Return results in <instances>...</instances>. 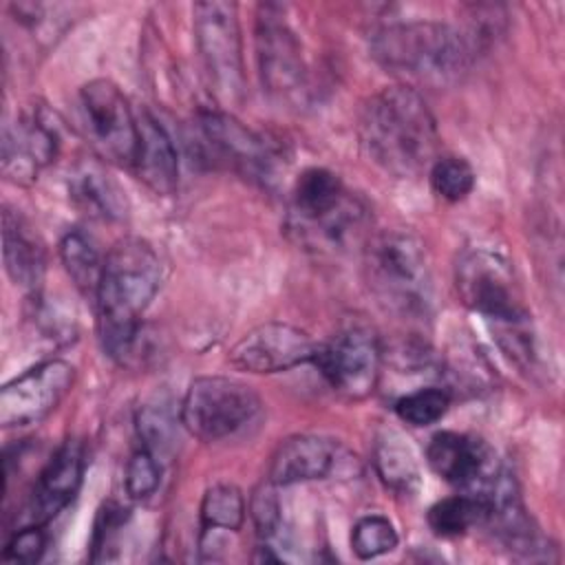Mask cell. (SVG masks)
Returning a JSON list of instances; mask_svg holds the SVG:
<instances>
[{
  "mask_svg": "<svg viewBox=\"0 0 565 565\" xmlns=\"http://www.w3.org/2000/svg\"><path fill=\"white\" fill-rule=\"evenodd\" d=\"M159 285L161 260L148 241L126 236L108 249L95 305L104 351L119 364H130L137 358L141 316L157 296Z\"/></svg>",
  "mask_w": 565,
  "mask_h": 565,
  "instance_id": "obj_1",
  "label": "cell"
},
{
  "mask_svg": "<svg viewBox=\"0 0 565 565\" xmlns=\"http://www.w3.org/2000/svg\"><path fill=\"white\" fill-rule=\"evenodd\" d=\"M369 159L395 177H415L437 159L439 132L426 99L411 86L377 90L360 115Z\"/></svg>",
  "mask_w": 565,
  "mask_h": 565,
  "instance_id": "obj_2",
  "label": "cell"
},
{
  "mask_svg": "<svg viewBox=\"0 0 565 565\" xmlns=\"http://www.w3.org/2000/svg\"><path fill=\"white\" fill-rule=\"evenodd\" d=\"M470 42L444 22H397L371 38V55L386 71L426 82L450 84L470 66Z\"/></svg>",
  "mask_w": 565,
  "mask_h": 565,
  "instance_id": "obj_3",
  "label": "cell"
},
{
  "mask_svg": "<svg viewBox=\"0 0 565 565\" xmlns=\"http://www.w3.org/2000/svg\"><path fill=\"white\" fill-rule=\"evenodd\" d=\"M364 267L371 291L402 318H424L433 300V278L422 241L406 230H386L369 238Z\"/></svg>",
  "mask_w": 565,
  "mask_h": 565,
  "instance_id": "obj_4",
  "label": "cell"
},
{
  "mask_svg": "<svg viewBox=\"0 0 565 565\" xmlns=\"http://www.w3.org/2000/svg\"><path fill=\"white\" fill-rule=\"evenodd\" d=\"M192 26L210 90L223 106L238 104L245 95V66L236 4L196 2L192 7Z\"/></svg>",
  "mask_w": 565,
  "mask_h": 565,
  "instance_id": "obj_5",
  "label": "cell"
},
{
  "mask_svg": "<svg viewBox=\"0 0 565 565\" xmlns=\"http://www.w3.org/2000/svg\"><path fill=\"white\" fill-rule=\"evenodd\" d=\"M258 411L260 397L252 386L225 375H203L190 382L179 417L192 437L221 441L249 424Z\"/></svg>",
  "mask_w": 565,
  "mask_h": 565,
  "instance_id": "obj_6",
  "label": "cell"
},
{
  "mask_svg": "<svg viewBox=\"0 0 565 565\" xmlns=\"http://www.w3.org/2000/svg\"><path fill=\"white\" fill-rule=\"evenodd\" d=\"M457 294L466 307L490 322L525 318L512 265L488 247H468L455 265Z\"/></svg>",
  "mask_w": 565,
  "mask_h": 565,
  "instance_id": "obj_7",
  "label": "cell"
},
{
  "mask_svg": "<svg viewBox=\"0 0 565 565\" xmlns=\"http://www.w3.org/2000/svg\"><path fill=\"white\" fill-rule=\"evenodd\" d=\"M311 364L335 393L349 399H364L375 391L380 380V340L373 329L349 324L331 340L318 342Z\"/></svg>",
  "mask_w": 565,
  "mask_h": 565,
  "instance_id": "obj_8",
  "label": "cell"
},
{
  "mask_svg": "<svg viewBox=\"0 0 565 565\" xmlns=\"http://www.w3.org/2000/svg\"><path fill=\"white\" fill-rule=\"evenodd\" d=\"M86 135L102 159L132 168L137 152V113L110 79H90L79 88Z\"/></svg>",
  "mask_w": 565,
  "mask_h": 565,
  "instance_id": "obj_9",
  "label": "cell"
},
{
  "mask_svg": "<svg viewBox=\"0 0 565 565\" xmlns=\"http://www.w3.org/2000/svg\"><path fill=\"white\" fill-rule=\"evenodd\" d=\"M254 42L258 75L267 93L280 99L298 97L307 88V62L280 7L260 4Z\"/></svg>",
  "mask_w": 565,
  "mask_h": 565,
  "instance_id": "obj_10",
  "label": "cell"
},
{
  "mask_svg": "<svg viewBox=\"0 0 565 565\" xmlns=\"http://www.w3.org/2000/svg\"><path fill=\"white\" fill-rule=\"evenodd\" d=\"M75 369L66 360H44L7 382L0 391V424L22 428L42 422L71 393Z\"/></svg>",
  "mask_w": 565,
  "mask_h": 565,
  "instance_id": "obj_11",
  "label": "cell"
},
{
  "mask_svg": "<svg viewBox=\"0 0 565 565\" xmlns=\"http://www.w3.org/2000/svg\"><path fill=\"white\" fill-rule=\"evenodd\" d=\"M196 126L203 146L210 150L214 161H223L249 179H271L278 163V152L265 137L249 130L223 110L199 113Z\"/></svg>",
  "mask_w": 565,
  "mask_h": 565,
  "instance_id": "obj_12",
  "label": "cell"
},
{
  "mask_svg": "<svg viewBox=\"0 0 565 565\" xmlns=\"http://www.w3.org/2000/svg\"><path fill=\"white\" fill-rule=\"evenodd\" d=\"M318 342L287 322H265L249 329L232 349L230 364L247 373H280L313 360Z\"/></svg>",
  "mask_w": 565,
  "mask_h": 565,
  "instance_id": "obj_13",
  "label": "cell"
},
{
  "mask_svg": "<svg viewBox=\"0 0 565 565\" xmlns=\"http://www.w3.org/2000/svg\"><path fill=\"white\" fill-rule=\"evenodd\" d=\"M369 223L366 205L349 190L331 205L285 218L287 234L302 249L313 254H342L362 241Z\"/></svg>",
  "mask_w": 565,
  "mask_h": 565,
  "instance_id": "obj_14",
  "label": "cell"
},
{
  "mask_svg": "<svg viewBox=\"0 0 565 565\" xmlns=\"http://www.w3.org/2000/svg\"><path fill=\"white\" fill-rule=\"evenodd\" d=\"M426 463L437 477L468 492L486 483L499 468L492 448L483 439L455 430H441L430 437Z\"/></svg>",
  "mask_w": 565,
  "mask_h": 565,
  "instance_id": "obj_15",
  "label": "cell"
},
{
  "mask_svg": "<svg viewBox=\"0 0 565 565\" xmlns=\"http://www.w3.org/2000/svg\"><path fill=\"white\" fill-rule=\"evenodd\" d=\"M84 448L77 439H66L40 470L26 503V519L46 525L77 494L84 479Z\"/></svg>",
  "mask_w": 565,
  "mask_h": 565,
  "instance_id": "obj_16",
  "label": "cell"
},
{
  "mask_svg": "<svg viewBox=\"0 0 565 565\" xmlns=\"http://www.w3.org/2000/svg\"><path fill=\"white\" fill-rule=\"evenodd\" d=\"M55 128L40 119L35 113L18 117L4 126L2 135V172L20 183L29 185L38 179L40 170L46 168L57 154Z\"/></svg>",
  "mask_w": 565,
  "mask_h": 565,
  "instance_id": "obj_17",
  "label": "cell"
},
{
  "mask_svg": "<svg viewBox=\"0 0 565 565\" xmlns=\"http://www.w3.org/2000/svg\"><path fill=\"white\" fill-rule=\"evenodd\" d=\"M340 461L338 444L320 435H294L278 444L269 463L274 486L327 479Z\"/></svg>",
  "mask_w": 565,
  "mask_h": 565,
  "instance_id": "obj_18",
  "label": "cell"
},
{
  "mask_svg": "<svg viewBox=\"0 0 565 565\" xmlns=\"http://www.w3.org/2000/svg\"><path fill=\"white\" fill-rule=\"evenodd\" d=\"M132 170L157 194H172L179 183V157L168 130L148 110L137 113V152Z\"/></svg>",
  "mask_w": 565,
  "mask_h": 565,
  "instance_id": "obj_19",
  "label": "cell"
},
{
  "mask_svg": "<svg viewBox=\"0 0 565 565\" xmlns=\"http://www.w3.org/2000/svg\"><path fill=\"white\" fill-rule=\"evenodd\" d=\"M2 258L9 278L18 287L31 294L40 291L46 274L44 247L18 210L11 207L2 212Z\"/></svg>",
  "mask_w": 565,
  "mask_h": 565,
  "instance_id": "obj_20",
  "label": "cell"
},
{
  "mask_svg": "<svg viewBox=\"0 0 565 565\" xmlns=\"http://www.w3.org/2000/svg\"><path fill=\"white\" fill-rule=\"evenodd\" d=\"M245 497L232 483H214L201 499V554L218 558L216 550L227 545L245 521Z\"/></svg>",
  "mask_w": 565,
  "mask_h": 565,
  "instance_id": "obj_21",
  "label": "cell"
},
{
  "mask_svg": "<svg viewBox=\"0 0 565 565\" xmlns=\"http://www.w3.org/2000/svg\"><path fill=\"white\" fill-rule=\"evenodd\" d=\"M68 194L73 203L93 218L119 221L128 212V201L124 190L95 161H84L71 172Z\"/></svg>",
  "mask_w": 565,
  "mask_h": 565,
  "instance_id": "obj_22",
  "label": "cell"
},
{
  "mask_svg": "<svg viewBox=\"0 0 565 565\" xmlns=\"http://www.w3.org/2000/svg\"><path fill=\"white\" fill-rule=\"evenodd\" d=\"M373 466L386 488L397 494H415L422 470L413 446L397 430H382L373 446Z\"/></svg>",
  "mask_w": 565,
  "mask_h": 565,
  "instance_id": "obj_23",
  "label": "cell"
},
{
  "mask_svg": "<svg viewBox=\"0 0 565 565\" xmlns=\"http://www.w3.org/2000/svg\"><path fill=\"white\" fill-rule=\"evenodd\" d=\"M179 424L177 413L166 399H152L146 402L135 419L137 437L141 441V448L148 450L161 466L170 463L177 455V439H179Z\"/></svg>",
  "mask_w": 565,
  "mask_h": 565,
  "instance_id": "obj_24",
  "label": "cell"
},
{
  "mask_svg": "<svg viewBox=\"0 0 565 565\" xmlns=\"http://www.w3.org/2000/svg\"><path fill=\"white\" fill-rule=\"evenodd\" d=\"M486 514H488L486 501L475 492H466V494H452L433 503L428 508L426 521L437 536L452 539V536L466 534L470 527L479 523H486Z\"/></svg>",
  "mask_w": 565,
  "mask_h": 565,
  "instance_id": "obj_25",
  "label": "cell"
},
{
  "mask_svg": "<svg viewBox=\"0 0 565 565\" xmlns=\"http://www.w3.org/2000/svg\"><path fill=\"white\" fill-rule=\"evenodd\" d=\"M60 260L73 285L84 296L95 298L104 267V258L99 256L95 243L84 232L71 230L60 241Z\"/></svg>",
  "mask_w": 565,
  "mask_h": 565,
  "instance_id": "obj_26",
  "label": "cell"
},
{
  "mask_svg": "<svg viewBox=\"0 0 565 565\" xmlns=\"http://www.w3.org/2000/svg\"><path fill=\"white\" fill-rule=\"evenodd\" d=\"M430 188L448 203L463 201L475 188V170L461 157H437L428 168Z\"/></svg>",
  "mask_w": 565,
  "mask_h": 565,
  "instance_id": "obj_27",
  "label": "cell"
},
{
  "mask_svg": "<svg viewBox=\"0 0 565 565\" xmlns=\"http://www.w3.org/2000/svg\"><path fill=\"white\" fill-rule=\"evenodd\" d=\"M448 406H450V395L446 388L426 386V388H417L402 395L395 402V415L411 426L424 428L439 422L448 413Z\"/></svg>",
  "mask_w": 565,
  "mask_h": 565,
  "instance_id": "obj_28",
  "label": "cell"
},
{
  "mask_svg": "<svg viewBox=\"0 0 565 565\" xmlns=\"http://www.w3.org/2000/svg\"><path fill=\"white\" fill-rule=\"evenodd\" d=\"M397 541L399 536L395 525L382 514H366L358 519L351 530V550L362 561L393 552Z\"/></svg>",
  "mask_w": 565,
  "mask_h": 565,
  "instance_id": "obj_29",
  "label": "cell"
},
{
  "mask_svg": "<svg viewBox=\"0 0 565 565\" xmlns=\"http://www.w3.org/2000/svg\"><path fill=\"white\" fill-rule=\"evenodd\" d=\"M163 466L143 448L135 450L126 463V492L130 499L143 501L157 492Z\"/></svg>",
  "mask_w": 565,
  "mask_h": 565,
  "instance_id": "obj_30",
  "label": "cell"
},
{
  "mask_svg": "<svg viewBox=\"0 0 565 565\" xmlns=\"http://www.w3.org/2000/svg\"><path fill=\"white\" fill-rule=\"evenodd\" d=\"M128 510H124L121 505L115 503H106L95 521V534H93V556L90 561H113V545L119 536V532L124 530L126 521H128Z\"/></svg>",
  "mask_w": 565,
  "mask_h": 565,
  "instance_id": "obj_31",
  "label": "cell"
},
{
  "mask_svg": "<svg viewBox=\"0 0 565 565\" xmlns=\"http://www.w3.org/2000/svg\"><path fill=\"white\" fill-rule=\"evenodd\" d=\"M249 514H252V521H254V527H256V534L263 539V541H271L278 530H280V501L274 492V483H265L260 486L252 501H249Z\"/></svg>",
  "mask_w": 565,
  "mask_h": 565,
  "instance_id": "obj_32",
  "label": "cell"
},
{
  "mask_svg": "<svg viewBox=\"0 0 565 565\" xmlns=\"http://www.w3.org/2000/svg\"><path fill=\"white\" fill-rule=\"evenodd\" d=\"M44 525L26 523L24 527L15 530L9 543L2 550V561L9 563H35L42 558L46 550V534L42 530Z\"/></svg>",
  "mask_w": 565,
  "mask_h": 565,
  "instance_id": "obj_33",
  "label": "cell"
}]
</instances>
